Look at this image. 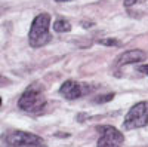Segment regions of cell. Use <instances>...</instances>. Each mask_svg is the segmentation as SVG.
<instances>
[{"instance_id": "1", "label": "cell", "mask_w": 148, "mask_h": 147, "mask_svg": "<svg viewBox=\"0 0 148 147\" xmlns=\"http://www.w3.org/2000/svg\"><path fill=\"white\" fill-rule=\"evenodd\" d=\"M46 106V95L42 85L33 83L24 91L18 100V107L25 113L39 115Z\"/></svg>"}, {"instance_id": "2", "label": "cell", "mask_w": 148, "mask_h": 147, "mask_svg": "<svg viewBox=\"0 0 148 147\" xmlns=\"http://www.w3.org/2000/svg\"><path fill=\"white\" fill-rule=\"evenodd\" d=\"M51 15L47 12L39 14L31 22L28 31V43L31 48H42L51 42Z\"/></svg>"}, {"instance_id": "3", "label": "cell", "mask_w": 148, "mask_h": 147, "mask_svg": "<svg viewBox=\"0 0 148 147\" xmlns=\"http://www.w3.org/2000/svg\"><path fill=\"white\" fill-rule=\"evenodd\" d=\"M148 125V101H139L127 112L123 120V129L132 131Z\"/></svg>"}, {"instance_id": "4", "label": "cell", "mask_w": 148, "mask_h": 147, "mask_svg": "<svg viewBox=\"0 0 148 147\" xmlns=\"http://www.w3.org/2000/svg\"><path fill=\"white\" fill-rule=\"evenodd\" d=\"M101 137L98 140V147H121L125 143V135L111 125H101L96 126Z\"/></svg>"}, {"instance_id": "5", "label": "cell", "mask_w": 148, "mask_h": 147, "mask_svg": "<svg viewBox=\"0 0 148 147\" xmlns=\"http://www.w3.org/2000/svg\"><path fill=\"white\" fill-rule=\"evenodd\" d=\"M5 143L9 147H28L34 144L43 143V138L40 135H36L33 132L25 131H14L5 137Z\"/></svg>"}, {"instance_id": "6", "label": "cell", "mask_w": 148, "mask_h": 147, "mask_svg": "<svg viewBox=\"0 0 148 147\" xmlns=\"http://www.w3.org/2000/svg\"><path fill=\"white\" fill-rule=\"evenodd\" d=\"M145 59H147V52L145 51H142V49H130V51L123 52L116 58V66L123 67V66L141 63V61H145Z\"/></svg>"}, {"instance_id": "7", "label": "cell", "mask_w": 148, "mask_h": 147, "mask_svg": "<svg viewBox=\"0 0 148 147\" xmlns=\"http://www.w3.org/2000/svg\"><path fill=\"white\" fill-rule=\"evenodd\" d=\"M86 92L84 85L76 82V80H65L59 88V94L67 100H77Z\"/></svg>"}, {"instance_id": "8", "label": "cell", "mask_w": 148, "mask_h": 147, "mask_svg": "<svg viewBox=\"0 0 148 147\" xmlns=\"http://www.w3.org/2000/svg\"><path fill=\"white\" fill-rule=\"evenodd\" d=\"M53 31H56V33H68V31H71V24L67 21V19H56L55 22H53Z\"/></svg>"}, {"instance_id": "9", "label": "cell", "mask_w": 148, "mask_h": 147, "mask_svg": "<svg viewBox=\"0 0 148 147\" xmlns=\"http://www.w3.org/2000/svg\"><path fill=\"white\" fill-rule=\"evenodd\" d=\"M99 43H101V45H104V46H120V45H121V43H120V40L113 39V37L101 39V40H99Z\"/></svg>"}, {"instance_id": "10", "label": "cell", "mask_w": 148, "mask_h": 147, "mask_svg": "<svg viewBox=\"0 0 148 147\" xmlns=\"http://www.w3.org/2000/svg\"><path fill=\"white\" fill-rule=\"evenodd\" d=\"M114 98V94H107V95H99L98 98H95V103H98V104H102V103H107V101H111Z\"/></svg>"}, {"instance_id": "11", "label": "cell", "mask_w": 148, "mask_h": 147, "mask_svg": "<svg viewBox=\"0 0 148 147\" xmlns=\"http://www.w3.org/2000/svg\"><path fill=\"white\" fill-rule=\"evenodd\" d=\"M141 2H144V0H125V6L126 8H130V6L136 5V3H141Z\"/></svg>"}, {"instance_id": "12", "label": "cell", "mask_w": 148, "mask_h": 147, "mask_svg": "<svg viewBox=\"0 0 148 147\" xmlns=\"http://www.w3.org/2000/svg\"><path fill=\"white\" fill-rule=\"evenodd\" d=\"M138 71H139V73H142V75H145V76H148V64L139 66V67H138Z\"/></svg>"}, {"instance_id": "13", "label": "cell", "mask_w": 148, "mask_h": 147, "mask_svg": "<svg viewBox=\"0 0 148 147\" xmlns=\"http://www.w3.org/2000/svg\"><path fill=\"white\" fill-rule=\"evenodd\" d=\"M28 147H47V146L43 144V143H40V144H34V146H28Z\"/></svg>"}, {"instance_id": "14", "label": "cell", "mask_w": 148, "mask_h": 147, "mask_svg": "<svg viewBox=\"0 0 148 147\" xmlns=\"http://www.w3.org/2000/svg\"><path fill=\"white\" fill-rule=\"evenodd\" d=\"M55 2H58V3H65V2H71V0H55Z\"/></svg>"}, {"instance_id": "15", "label": "cell", "mask_w": 148, "mask_h": 147, "mask_svg": "<svg viewBox=\"0 0 148 147\" xmlns=\"http://www.w3.org/2000/svg\"><path fill=\"white\" fill-rule=\"evenodd\" d=\"M0 106H2V97H0Z\"/></svg>"}]
</instances>
